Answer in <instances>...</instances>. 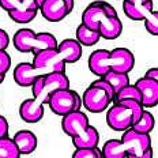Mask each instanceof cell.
I'll return each mask as SVG.
<instances>
[{"label": "cell", "mask_w": 158, "mask_h": 158, "mask_svg": "<svg viewBox=\"0 0 158 158\" xmlns=\"http://www.w3.org/2000/svg\"><path fill=\"white\" fill-rule=\"evenodd\" d=\"M87 63L89 70L100 78L108 71L128 74L135 65V56L127 48H114L113 51L97 49L89 56Z\"/></svg>", "instance_id": "6da1fadb"}, {"label": "cell", "mask_w": 158, "mask_h": 158, "mask_svg": "<svg viewBox=\"0 0 158 158\" xmlns=\"http://www.w3.org/2000/svg\"><path fill=\"white\" fill-rule=\"evenodd\" d=\"M16 51L21 53H38L45 49L57 48V40L51 33H35L31 29H19L12 37Z\"/></svg>", "instance_id": "7a4b0ae2"}, {"label": "cell", "mask_w": 158, "mask_h": 158, "mask_svg": "<svg viewBox=\"0 0 158 158\" xmlns=\"http://www.w3.org/2000/svg\"><path fill=\"white\" fill-rule=\"evenodd\" d=\"M113 90L102 79H97L90 83L82 94V105L91 113H102L113 102Z\"/></svg>", "instance_id": "3957f363"}, {"label": "cell", "mask_w": 158, "mask_h": 158, "mask_svg": "<svg viewBox=\"0 0 158 158\" xmlns=\"http://www.w3.org/2000/svg\"><path fill=\"white\" fill-rule=\"evenodd\" d=\"M61 89H70V79L65 72H52L48 75H42L31 85L33 100L41 105H47L51 94Z\"/></svg>", "instance_id": "277c9868"}, {"label": "cell", "mask_w": 158, "mask_h": 158, "mask_svg": "<svg viewBox=\"0 0 158 158\" xmlns=\"http://www.w3.org/2000/svg\"><path fill=\"white\" fill-rule=\"evenodd\" d=\"M118 16L117 11L114 7L108 2L104 0H97L93 2L85 8V11L82 12V25H85L90 30L97 31V27L100 25V22L102 21L104 16Z\"/></svg>", "instance_id": "5b68a950"}, {"label": "cell", "mask_w": 158, "mask_h": 158, "mask_svg": "<svg viewBox=\"0 0 158 158\" xmlns=\"http://www.w3.org/2000/svg\"><path fill=\"white\" fill-rule=\"evenodd\" d=\"M106 123L110 130L124 132L134 126V113L124 104L114 102L106 112Z\"/></svg>", "instance_id": "8992f818"}, {"label": "cell", "mask_w": 158, "mask_h": 158, "mask_svg": "<svg viewBox=\"0 0 158 158\" xmlns=\"http://www.w3.org/2000/svg\"><path fill=\"white\" fill-rule=\"evenodd\" d=\"M33 67L38 70L45 71L47 74L52 72H65V63L61 57L57 48L55 49H45L34 55L31 61Z\"/></svg>", "instance_id": "52a82bcc"}, {"label": "cell", "mask_w": 158, "mask_h": 158, "mask_svg": "<svg viewBox=\"0 0 158 158\" xmlns=\"http://www.w3.org/2000/svg\"><path fill=\"white\" fill-rule=\"evenodd\" d=\"M120 140L123 143L124 149H126L127 156H132V157L140 156L147 149L151 147L150 134H138L134 130H131V128L124 131Z\"/></svg>", "instance_id": "ba28073f"}, {"label": "cell", "mask_w": 158, "mask_h": 158, "mask_svg": "<svg viewBox=\"0 0 158 158\" xmlns=\"http://www.w3.org/2000/svg\"><path fill=\"white\" fill-rule=\"evenodd\" d=\"M75 90L71 89H61V90H56L51 94L48 100L49 109L53 112L57 116H65L70 112L75 110Z\"/></svg>", "instance_id": "9c48e42d"}, {"label": "cell", "mask_w": 158, "mask_h": 158, "mask_svg": "<svg viewBox=\"0 0 158 158\" xmlns=\"http://www.w3.org/2000/svg\"><path fill=\"white\" fill-rule=\"evenodd\" d=\"M89 126H90L89 117L82 110L70 112V113L63 116V118H61V130L70 138L83 132Z\"/></svg>", "instance_id": "30bf717a"}, {"label": "cell", "mask_w": 158, "mask_h": 158, "mask_svg": "<svg viewBox=\"0 0 158 158\" xmlns=\"http://www.w3.org/2000/svg\"><path fill=\"white\" fill-rule=\"evenodd\" d=\"M135 87L140 93V104L143 108H154L158 104V82L140 78L135 82Z\"/></svg>", "instance_id": "8fae6325"}, {"label": "cell", "mask_w": 158, "mask_h": 158, "mask_svg": "<svg viewBox=\"0 0 158 158\" xmlns=\"http://www.w3.org/2000/svg\"><path fill=\"white\" fill-rule=\"evenodd\" d=\"M42 75H48L45 71L38 70V68L33 67L31 63L23 61L19 63L14 68V81L18 86L21 87H31L34 81Z\"/></svg>", "instance_id": "7c38bea8"}, {"label": "cell", "mask_w": 158, "mask_h": 158, "mask_svg": "<svg viewBox=\"0 0 158 158\" xmlns=\"http://www.w3.org/2000/svg\"><path fill=\"white\" fill-rule=\"evenodd\" d=\"M38 10L48 22H60L70 15L63 0H45Z\"/></svg>", "instance_id": "4fadbf2b"}, {"label": "cell", "mask_w": 158, "mask_h": 158, "mask_svg": "<svg viewBox=\"0 0 158 158\" xmlns=\"http://www.w3.org/2000/svg\"><path fill=\"white\" fill-rule=\"evenodd\" d=\"M44 105L38 104L33 98H27V100L22 101V104L19 105V116L29 124H35L44 117Z\"/></svg>", "instance_id": "5bb4252c"}, {"label": "cell", "mask_w": 158, "mask_h": 158, "mask_svg": "<svg viewBox=\"0 0 158 158\" xmlns=\"http://www.w3.org/2000/svg\"><path fill=\"white\" fill-rule=\"evenodd\" d=\"M38 12V6L35 3V0H22L21 2V7L15 11L7 12L8 16L11 18V21L16 22V23H29L33 19L37 16Z\"/></svg>", "instance_id": "9a60e30c"}, {"label": "cell", "mask_w": 158, "mask_h": 158, "mask_svg": "<svg viewBox=\"0 0 158 158\" xmlns=\"http://www.w3.org/2000/svg\"><path fill=\"white\" fill-rule=\"evenodd\" d=\"M101 38L104 40H116L123 33V23L118 16H104L97 27Z\"/></svg>", "instance_id": "2e32d148"}, {"label": "cell", "mask_w": 158, "mask_h": 158, "mask_svg": "<svg viewBox=\"0 0 158 158\" xmlns=\"http://www.w3.org/2000/svg\"><path fill=\"white\" fill-rule=\"evenodd\" d=\"M71 142L75 149H94V147H98L100 134L95 127L89 126L83 132L72 136Z\"/></svg>", "instance_id": "e0dca14e"}, {"label": "cell", "mask_w": 158, "mask_h": 158, "mask_svg": "<svg viewBox=\"0 0 158 158\" xmlns=\"http://www.w3.org/2000/svg\"><path fill=\"white\" fill-rule=\"evenodd\" d=\"M12 140H14L15 146L18 147V151L19 154H23V156H27V154H31L33 151L37 149V136L34 135V132H31V131L29 130H21L18 131L14 138H12Z\"/></svg>", "instance_id": "ac0fdd59"}, {"label": "cell", "mask_w": 158, "mask_h": 158, "mask_svg": "<svg viewBox=\"0 0 158 158\" xmlns=\"http://www.w3.org/2000/svg\"><path fill=\"white\" fill-rule=\"evenodd\" d=\"M57 51L60 52L64 63H77L82 57V47L77 40L65 38L60 44H57Z\"/></svg>", "instance_id": "d6986e66"}, {"label": "cell", "mask_w": 158, "mask_h": 158, "mask_svg": "<svg viewBox=\"0 0 158 158\" xmlns=\"http://www.w3.org/2000/svg\"><path fill=\"white\" fill-rule=\"evenodd\" d=\"M153 10V0H149L143 4H131V3L123 0V11L127 18H130L131 21H143Z\"/></svg>", "instance_id": "ffe728a7"}, {"label": "cell", "mask_w": 158, "mask_h": 158, "mask_svg": "<svg viewBox=\"0 0 158 158\" xmlns=\"http://www.w3.org/2000/svg\"><path fill=\"white\" fill-rule=\"evenodd\" d=\"M101 79L109 85L114 94L118 93L123 87L130 85V77H128V74H121V72L108 71L101 77Z\"/></svg>", "instance_id": "44dd1931"}, {"label": "cell", "mask_w": 158, "mask_h": 158, "mask_svg": "<svg viewBox=\"0 0 158 158\" xmlns=\"http://www.w3.org/2000/svg\"><path fill=\"white\" fill-rule=\"evenodd\" d=\"M102 158H126L127 153L120 139H109L104 143L102 149Z\"/></svg>", "instance_id": "7402d4cb"}, {"label": "cell", "mask_w": 158, "mask_h": 158, "mask_svg": "<svg viewBox=\"0 0 158 158\" xmlns=\"http://www.w3.org/2000/svg\"><path fill=\"white\" fill-rule=\"evenodd\" d=\"M100 40L101 35L98 31L90 30L82 23L77 27V41L81 44V47H93Z\"/></svg>", "instance_id": "603a6c76"}, {"label": "cell", "mask_w": 158, "mask_h": 158, "mask_svg": "<svg viewBox=\"0 0 158 158\" xmlns=\"http://www.w3.org/2000/svg\"><path fill=\"white\" fill-rule=\"evenodd\" d=\"M154 126H156V120H154V116L147 110H143L142 116L139 117V120L131 127V130H134L135 132L138 134H150L151 131L154 130Z\"/></svg>", "instance_id": "cb8c5ba5"}, {"label": "cell", "mask_w": 158, "mask_h": 158, "mask_svg": "<svg viewBox=\"0 0 158 158\" xmlns=\"http://www.w3.org/2000/svg\"><path fill=\"white\" fill-rule=\"evenodd\" d=\"M124 100H134V101H138V102H140V93L139 90H138L136 87H135V85H128V86L123 87L118 93H116L113 95V102H120V101H124Z\"/></svg>", "instance_id": "d4e9b609"}, {"label": "cell", "mask_w": 158, "mask_h": 158, "mask_svg": "<svg viewBox=\"0 0 158 158\" xmlns=\"http://www.w3.org/2000/svg\"><path fill=\"white\" fill-rule=\"evenodd\" d=\"M21 154L15 146L12 138H2L0 139V158H19Z\"/></svg>", "instance_id": "484cf974"}, {"label": "cell", "mask_w": 158, "mask_h": 158, "mask_svg": "<svg viewBox=\"0 0 158 158\" xmlns=\"http://www.w3.org/2000/svg\"><path fill=\"white\" fill-rule=\"evenodd\" d=\"M144 22V29L147 33H150L151 35H158V11L153 10L146 18L143 19Z\"/></svg>", "instance_id": "4316f807"}, {"label": "cell", "mask_w": 158, "mask_h": 158, "mask_svg": "<svg viewBox=\"0 0 158 158\" xmlns=\"http://www.w3.org/2000/svg\"><path fill=\"white\" fill-rule=\"evenodd\" d=\"M71 158H102L101 149H75Z\"/></svg>", "instance_id": "83f0119b"}, {"label": "cell", "mask_w": 158, "mask_h": 158, "mask_svg": "<svg viewBox=\"0 0 158 158\" xmlns=\"http://www.w3.org/2000/svg\"><path fill=\"white\" fill-rule=\"evenodd\" d=\"M11 67V57L7 53V51H0V75H4L8 72Z\"/></svg>", "instance_id": "f1b7e54d"}, {"label": "cell", "mask_w": 158, "mask_h": 158, "mask_svg": "<svg viewBox=\"0 0 158 158\" xmlns=\"http://www.w3.org/2000/svg\"><path fill=\"white\" fill-rule=\"evenodd\" d=\"M21 2L22 0H0V7L6 12H11L21 7Z\"/></svg>", "instance_id": "f546056e"}, {"label": "cell", "mask_w": 158, "mask_h": 158, "mask_svg": "<svg viewBox=\"0 0 158 158\" xmlns=\"http://www.w3.org/2000/svg\"><path fill=\"white\" fill-rule=\"evenodd\" d=\"M8 130H10V127H8L7 118L0 114V139L8 136Z\"/></svg>", "instance_id": "4dcf8cb0"}, {"label": "cell", "mask_w": 158, "mask_h": 158, "mask_svg": "<svg viewBox=\"0 0 158 158\" xmlns=\"http://www.w3.org/2000/svg\"><path fill=\"white\" fill-rule=\"evenodd\" d=\"M10 45V37L8 33L3 29H0V51H6Z\"/></svg>", "instance_id": "1f68e13d"}, {"label": "cell", "mask_w": 158, "mask_h": 158, "mask_svg": "<svg viewBox=\"0 0 158 158\" xmlns=\"http://www.w3.org/2000/svg\"><path fill=\"white\" fill-rule=\"evenodd\" d=\"M144 78L158 82V68H149L146 71V74H144Z\"/></svg>", "instance_id": "d6a6232c"}, {"label": "cell", "mask_w": 158, "mask_h": 158, "mask_svg": "<svg viewBox=\"0 0 158 158\" xmlns=\"http://www.w3.org/2000/svg\"><path fill=\"white\" fill-rule=\"evenodd\" d=\"M153 154H154V151L153 149H147L146 151H144L143 154H140V156H136V157H132V156H127L126 158H153Z\"/></svg>", "instance_id": "836d02e7"}, {"label": "cell", "mask_w": 158, "mask_h": 158, "mask_svg": "<svg viewBox=\"0 0 158 158\" xmlns=\"http://www.w3.org/2000/svg\"><path fill=\"white\" fill-rule=\"evenodd\" d=\"M74 95H75V110H81L82 109V97L78 91H74Z\"/></svg>", "instance_id": "e575fe53"}, {"label": "cell", "mask_w": 158, "mask_h": 158, "mask_svg": "<svg viewBox=\"0 0 158 158\" xmlns=\"http://www.w3.org/2000/svg\"><path fill=\"white\" fill-rule=\"evenodd\" d=\"M64 2V4H65V7H67V10H68V12H72V10H74V6H75V2L74 0H63Z\"/></svg>", "instance_id": "d590c367"}, {"label": "cell", "mask_w": 158, "mask_h": 158, "mask_svg": "<svg viewBox=\"0 0 158 158\" xmlns=\"http://www.w3.org/2000/svg\"><path fill=\"white\" fill-rule=\"evenodd\" d=\"M124 2H128L131 4H143V3H147L149 0H124Z\"/></svg>", "instance_id": "8d00e7d4"}, {"label": "cell", "mask_w": 158, "mask_h": 158, "mask_svg": "<svg viewBox=\"0 0 158 158\" xmlns=\"http://www.w3.org/2000/svg\"><path fill=\"white\" fill-rule=\"evenodd\" d=\"M45 0H35V3H37V6H38V8H40V6L42 4V3H44Z\"/></svg>", "instance_id": "74e56055"}, {"label": "cell", "mask_w": 158, "mask_h": 158, "mask_svg": "<svg viewBox=\"0 0 158 158\" xmlns=\"http://www.w3.org/2000/svg\"><path fill=\"white\" fill-rule=\"evenodd\" d=\"M4 78H6V77H4V75H0V85H2V83H3V82H4Z\"/></svg>", "instance_id": "f35d334b"}]
</instances>
